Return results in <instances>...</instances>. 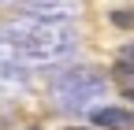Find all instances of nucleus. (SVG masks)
<instances>
[{"label": "nucleus", "mask_w": 134, "mask_h": 130, "mask_svg": "<svg viewBox=\"0 0 134 130\" xmlns=\"http://www.w3.org/2000/svg\"><path fill=\"white\" fill-rule=\"evenodd\" d=\"M93 126H100V130H134V111H127V108H97L93 111Z\"/></svg>", "instance_id": "f257e3e1"}, {"label": "nucleus", "mask_w": 134, "mask_h": 130, "mask_svg": "<svg viewBox=\"0 0 134 130\" xmlns=\"http://www.w3.org/2000/svg\"><path fill=\"white\" fill-rule=\"evenodd\" d=\"M108 19H112L115 26L130 30V26H134V11H127V8H115V11H108Z\"/></svg>", "instance_id": "f03ea898"}, {"label": "nucleus", "mask_w": 134, "mask_h": 130, "mask_svg": "<svg viewBox=\"0 0 134 130\" xmlns=\"http://www.w3.org/2000/svg\"><path fill=\"white\" fill-rule=\"evenodd\" d=\"M119 60H130V63H134V41H127V45L119 48Z\"/></svg>", "instance_id": "7ed1b4c3"}, {"label": "nucleus", "mask_w": 134, "mask_h": 130, "mask_svg": "<svg viewBox=\"0 0 134 130\" xmlns=\"http://www.w3.org/2000/svg\"><path fill=\"white\" fill-rule=\"evenodd\" d=\"M123 101H130V104H134V86H123Z\"/></svg>", "instance_id": "20e7f679"}, {"label": "nucleus", "mask_w": 134, "mask_h": 130, "mask_svg": "<svg viewBox=\"0 0 134 130\" xmlns=\"http://www.w3.org/2000/svg\"><path fill=\"white\" fill-rule=\"evenodd\" d=\"M60 130H90V126H60Z\"/></svg>", "instance_id": "39448f33"}, {"label": "nucleus", "mask_w": 134, "mask_h": 130, "mask_svg": "<svg viewBox=\"0 0 134 130\" xmlns=\"http://www.w3.org/2000/svg\"><path fill=\"white\" fill-rule=\"evenodd\" d=\"M30 130H37V126H30Z\"/></svg>", "instance_id": "423d86ee"}]
</instances>
